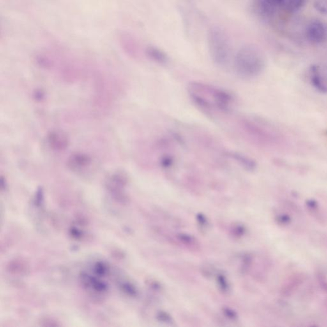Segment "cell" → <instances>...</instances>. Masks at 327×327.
Masks as SVG:
<instances>
[{
    "label": "cell",
    "instance_id": "7a4b0ae2",
    "mask_svg": "<svg viewBox=\"0 0 327 327\" xmlns=\"http://www.w3.org/2000/svg\"><path fill=\"white\" fill-rule=\"evenodd\" d=\"M266 66L264 54L253 45L242 46L234 56V72L244 80H252L259 76L264 72Z\"/></svg>",
    "mask_w": 327,
    "mask_h": 327
},
{
    "label": "cell",
    "instance_id": "e0dca14e",
    "mask_svg": "<svg viewBox=\"0 0 327 327\" xmlns=\"http://www.w3.org/2000/svg\"><path fill=\"white\" fill-rule=\"evenodd\" d=\"M172 164H174V160L172 156H166L161 158L160 165L163 168H169L172 166Z\"/></svg>",
    "mask_w": 327,
    "mask_h": 327
},
{
    "label": "cell",
    "instance_id": "8fae6325",
    "mask_svg": "<svg viewBox=\"0 0 327 327\" xmlns=\"http://www.w3.org/2000/svg\"><path fill=\"white\" fill-rule=\"evenodd\" d=\"M49 142L50 146L55 149L63 150L68 146V142L66 138L62 134L54 132L50 135Z\"/></svg>",
    "mask_w": 327,
    "mask_h": 327
},
{
    "label": "cell",
    "instance_id": "277c9868",
    "mask_svg": "<svg viewBox=\"0 0 327 327\" xmlns=\"http://www.w3.org/2000/svg\"><path fill=\"white\" fill-rule=\"evenodd\" d=\"M306 36L308 40L312 44H318L324 42L327 38L326 27L320 20H314L308 25Z\"/></svg>",
    "mask_w": 327,
    "mask_h": 327
},
{
    "label": "cell",
    "instance_id": "5bb4252c",
    "mask_svg": "<svg viewBox=\"0 0 327 327\" xmlns=\"http://www.w3.org/2000/svg\"><path fill=\"white\" fill-rule=\"evenodd\" d=\"M316 280L322 290L327 293V277L322 271L316 272Z\"/></svg>",
    "mask_w": 327,
    "mask_h": 327
},
{
    "label": "cell",
    "instance_id": "9c48e42d",
    "mask_svg": "<svg viewBox=\"0 0 327 327\" xmlns=\"http://www.w3.org/2000/svg\"><path fill=\"white\" fill-rule=\"evenodd\" d=\"M306 208L308 213L312 216L315 220L319 221V222L324 223L326 222V216L322 211V208L318 204V202L314 200H308L306 202Z\"/></svg>",
    "mask_w": 327,
    "mask_h": 327
},
{
    "label": "cell",
    "instance_id": "ffe728a7",
    "mask_svg": "<svg viewBox=\"0 0 327 327\" xmlns=\"http://www.w3.org/2000/svg\"><path fill=\"white\" fill-rule=\"evenodd\" d=\"M326 310H327V300L326 302Z\"/></svg>",
    "mask_w": 327,
    "mask_h": 327
},
{
    "label": "cell",
    "instance_id": "4fadbf2b",
    "mask_svg": "<svg viewBox=\"0 0 327 327\" xmlns=\"http://www.w3.org/2000/svg\"><path fill=\"white\" fill-rule=\"evenodd\" d=\"M306 0H284L283 4L290 12H296L304 6Z\"/></svg>",
    "mask_w": 327,
    "mask_h": 327
},
{
    "label": "cell",
    "instance_id": "44dd1931",
    "mask_svg": "<svg viewBox=\"0 0 327 327\" xmlns=\"http://www.w3.org/2000/svg\"><path fill=\"white\" fill-rule=\"evenodd\" d=\"M326 134L327 135V130H326Z\"/></svg>",
    "mask_w": 327,
    "mask_h": 327
},
{
    "label": "cell",
    "instance_id": "3957f363",
    "mask_svg": "<svg viewBox=\"0 0 327 327\" xmlns=\"http://www.w3.org/2000/svg\"><path fill=\"white\" fill-rule=\"evenodd\" d=\"M207 44L212 60L221 68L231 62L232 46L228 34L220 27H212L207 34Z\"/></svg>",
    "mask_w": 327,
    "mask_h": 327
},
{
    "label": "cell",
    "instance_id": "52a82bcc",
    "mask_svg": "<svg viewBox=\"0 0 327 327\" xmlns=\"http://www.w3.org/2000/svg\"><path fill=\"white\" fill-rule=\"evenodd\" d=\"M304 280V276L302 274H296L292 276L284 282L282 289V293L285 296H290L302 284Z\"/></svg>",
    "mask_w": 327,
    "mask_h": 327
},
{
    "label": "cell",
    "instance_id": "5b68a950",
    "mask_svg": "<svg viewBox=\"0 0 327 327\" xmlns=\"http://www.w3.org/2000/svg\"><path fill=\"white\" fill-rule=\"evenodd\" d=\"M310 84L320 94H327V84L318 66H312L310 69Z\"/></svg>",
    "mask_w": 327,
    "mask_h": 327
},
{
    "label": "cell",
    "instance_id": "6da1fadb",
    "mask_svg": "<svg viewBox=\"0 0 327 327\" xmlns=\"http://www.w3.org/2000/svg\"><path fill=\"white\" fill-rule=\"evenodd\" d=\"M188 92L196 104L206 110L217 108L228 112L234 101V96L230 92L201 82L190 84Z\"/></svg>",
    "mask_w": 327,
    "mask_h": 327
},
{
    "label": "cell",
    "instance_id": "ac0fdd59",
    "mask_svg": "<svg viewBox=\"0 0 327 327\" xmlns=\"http://www.w3.org/2000/svg\"><path fill=\"white\" fill-rule=\"evenodd\" d=\"M43 96H44V94H42V92H36V99H38V100H41V99L43 98Z\"/></svg>",
    "mask_w": 327,
    "mask_h": 327
},
{
    "label": "cell",
    "instance_id": "8992f818",
    "mask_svg": "<svg viewBox=\"0 0 327 327\" xmlns=\"http://www.w3.org/2000/svg\"><path fill=\"white\" fill-rule=\"evenodd\" d=\"M144 52L150 60L160 66L166 65L169 62V57L168 54L163 50L156 46H147L145 48Z\"/></svg>",
    "mask_w": 327,
    "mask_h": 327
},
{
    "label": "cell",
    "instance_id": "30bf717a",
    "mask_svg": "<svg viewBox=\"0 0 327 327\" xmlns=\"http://www.w3.org/2000/svg\"><path fill=\"white\" fill-rule=\"evenodd\" d=\"M228 156L236 160L242 166L248 171H254L256 168V163L255 161L248 156L237 153H229Z\"/></svg>",
    "mask_w": 327,
    "mask_h": 327
},
{
    "label": "cell",
    "instance_id": "9a60e30c",
    "mask_svg": "<svg viewBox=\"0 0 327 327\" xmlns=\"http://www.w3.org/2000/svg\"><path fill=\"white\" fill-rule=\"evenodd\" d=\"M314 6L319 13L327 15V0H314Z\"/></svg>",
    "mask_w": 327,
    "mask_h": 327
},
{
    "label": "cell",
    "instance_id": "ba28073f",
    "mask_svg": "<svg viewBox=\"0 0 327 327\" xmlns=\"http://www.w3.org/2000/svg\"><path fill=\"white\" fill-rule=\"evenodd\" d=\"M119 44L126 52L134 54L138 50V42L132 34L128 32H122L118 34Z\"/></svg>",
    "mask_w": 327,
    "mask_h": 327
},
{
    "label": "cell",
    "instance_id": "2e32d148",
    "mask_svg": "<svg viewBox=\"0 0 327 327\" xmlns=\"http://www.w3.org/2000/svg\"><path fill=\"white\" fill-rule=\"evenodd\" d=\"M276 220L278 221V224L283 226H288L292 223L291 217L286 213L278 215L277 218H276Z\"/></svg>",
    "mask_w": 327,
    "mask_h": 327
},
{
    "label": "cell",
    "instance_id": "7c38bea8",
    "mask_svg": "<svg viewBox=\"0 0 327 327\" xmlns=\"http://www.w3.org/2000/svg\"><path fill=\"white\" fill-rule=\"evenodd\" d=\"M90 162V158L84 154H76L71 156L69 164L74 168L85 167Z\"/></svg>",
    "mask_w": 327,
    "mask_h": 327
},
{
    "label": "cell",
    "instance_id": "d6986e66",
    "mask_svg": "<svg viewBox=\"0 0 327 327\" xmlns=\"http://www.w3.org/2000/svg\"><path fill=\"white\" fill-rule=\"evenodd\" d=\"M276 2H277L278 4V6H280V4H283V2H284V0H276Z\"/></svg>",
    "mask_w": 327,
    "mask_h": 327
}]
</instances>
